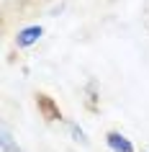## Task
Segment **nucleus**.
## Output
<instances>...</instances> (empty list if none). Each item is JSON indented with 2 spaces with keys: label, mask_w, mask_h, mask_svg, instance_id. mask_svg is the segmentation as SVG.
<instances>
[{
  "label": "nucleus",
  "mask_w": 149,
  "mask_h": 152,
  "mask_svg": "<svg viewBox=\"0 0 149 152\" xmlns=\"http://www.w3.org/2000/svg\"><path fill=\"white\" fill-rule=\"evenodd\" d=\"M36 108H39V113L47 121H62V111H59V106H57L54 98H49L47 93H39V96H36Z\"/></svg>",
  "instance_id": "obj_1"
},
{
  "label": "nucleus",
  "mask_w": 149,
  "mask_h": 152,
  "mask_svg": "<svg viewBox=\"0 0 149 152\" xmlns=\"http://www.w3.org/2000/svg\"><path fill=\"white\" fill-rule=\"evenodd\" d=\"M41 36H44V28H41V26H28V28H21V31H18L16 44L21 49H26V47H31V44H36Z\"/></svg>",
  "instance_id": "obj_2"
},
{
  "label": "nucleus",
  "mask_w": 149,
  "mask_h": 152,
  "mask_svg": "<svg viewBox=\"0 0 149 152\" xmlns=\"http://www.w3.org/2000/svg\"><path fill=\"white\" fill-rule=\"evenodd\" d=\"M105 142H108V147L113 152H134L131 142H129L121 132H108V134H105Z\"/></svg>",
  "instance_id": "obj_3"
},
{
  "label": "nucleus",
  "mask_w": 149,
  "mask_h": 152,
  "mask_svg": "<svg viewBox=\"0 0 149 152\" xmlns=\"http://www.w3.org/2000/svg\"><path fill=\"white\" fill-rule=\"evenodd\" d=\"M0 147H3V152H23L18 144H13V139H10V134H8V129H3V132H0Z\"/></svg>",
  "instance_id": "obj_4"
},
{
  "label": "nucleus",
  "mask_w": 149,
  "mask_h": 152,
  "mask_svg": "<svg viewBox=\"0 0 149 152\" xmlns=\"http://www.w3.org/2000/svg\"><path fill=\"white\" fill-rule=\"evenodd\" d=\"M85 90H87V108H90V111H95V108H98V103H95V83L90 80Z\"/></svg>",
  "instance_id": "obj_5"
},
{
  "label": "nucleus",
  "mask_w": 149,
  "mask_h": 152,
  "mask_svg": "<svg viewBox=\"0 0 149 152\" xmlns=\"http://www.w3.org/2000/svg\"><path fill=\"white\" fill-rule=\"evenodd\" d=\"M70 132H72V137L77 139V142H82V144H87V134L82 132V129L77 126V124H70Z\"/></svg>",
  "instance_id": "obj_6"
}]
</instances>
